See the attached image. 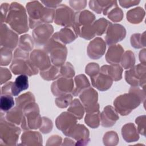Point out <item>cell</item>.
Here are the masks:
<instances>
[{
	"label": "cell",
	"mask_w": 146,
	"mask_h": 146,
	"mask_svg": "<svg viewBox=\"0 0 146 146\" xmlns=\"http://www.w3.org/2000/svg\"><path fill=\"white\" fill-rule=\"evenodd\" d=\"M26 9L29 16V26L34 28L44 23H51L55 17V10L44 7L42 3L38 1L28 2Z\"/></svg>",
	"instance_id": "1"
},
{
	"label": "cell",
	"mask_w": 146,
	"mask_h": 146,
	"mask_svg": "<svg viewBox=\"0 0 146 146\" xmlns=\"http://www.w3.org/2000/svg\"><path fill=\"white\" fill-rule=\"evenodd\" d=\"M5 22L8 23L11 28L18 34L25 33L29 30L26 10L21 4L16 2L10 4Z\"/></svg>",
	"instance_id": "2"
},
{
	"label": "cell",
	"mask_w": 146,
	"mask_h": 146,
	"mask_svg": "<svg viewBox=\"0 0 146 146\" xmlns=\"http://www.w3.org/2000/svg\"><path fill=\"white\" fill-rule=\"evenodd\" d=\"M29 52L18 48L14 54V59L10 66L11 71L15 74H25L29 76L36 75L38 69L29 60Z\"/></svg>",
	"instance_id": "3"
},
{
	"label": "cell",
	"mask_w": 146,
	"mask_h": 146,
	"mask_svg": "<svg viewBox=\"0 0 146 146\" xmlns=\"http://www.w3.org/2000/svg\"><path fill=\"white\" fill-rule=\"evenodd\" d=\"M129 94L120 95L115 100L113 104L116 110L121 115H126L140 103L139 96L130 89Z\"/></svg>",
	"instance_id": "4"
},
{
	"label": "cell",
	"mask_w": 146,
	"mask_h": 146,
	"mask_svg": "<svg viewBox=\"0 0 146 146\" xmlns=\"http://www.w3.org/2000/svg\"><path fill=\"white\" fill-rule=\"evenodd\" d=\"M23 110L24 115L21 123L22 129L38 128L42 124V119L38 105L33 102L26 106Z\"/></svg>",
	"instance_id": "5"
},
{
	"label": "cell",
	"mask_w": 146,
	"mask_h": 146,
	"mask_svg": "<svg viewBox=\"0 0 146 146\" xmlns=\"http://www.w3.org/2000/svg\"><path fill=\"white\" fill-rule=\"evenodd\" d=\"M44 48L50 54L51 61L54 66L60 67L64 63L67 56V48L64 44L52 38L46 43Z\"/></svg>",
	"instance_id": "6"
},
{
	"label": "cell",
	"mask_w": 146,
	"mask_h": 146,
	"mask_svg": "<svg viewBox=\"0 0 146 146\" xmlns=\"http://www.w3.org/2000/svg\"><path fill=\"white\" fill-rule=\"evenodd\" d=\"M75 14L72 9L65 4H61L58 6L55 13V22L66 27H73L74 23Z\"/></svg>",
	"instance_id": "7"
},
{
	"label": "cell",
	"mask_w": 146,
	"mask_h": 146,
	"mask_svg": "<svg viewBox=\"0 0 146 146\" xmlns=\"http://www.w3.org/2000/svg\"><path fill=\"white\" fill-rule=\"evenodd\" d=\"M1 141L9 142L17 141L21 130L13 123L3 119H1Z\"/></svg>",
	"instance_id": "8"
},
{
	"label": "cell",
	"mask_w": 146,
	"mask_h": 146,
	"mask_svg": "<svg viewBox=\"0 0 146 146\" xmlns=\"http://www.w3.org/2000/svg\"><path fill=\"white\" fill-rule=\"evenodd\" d=\"M80 99L87 112L99 111V104L97 103L98 94L92 88H88L81 92Z\"/></svg>",
	"instance_id": "9"
},
{
	"label": "cell",
	"mask_w": 146,
	"mask_h": 146,
	"mask_svg": "<svg viewBox=\"0 0 146 146\" xmlns=\"http://www.w3.org/2000/svg\"><path fill=\"white\" fill-rule=\"evenodd\" d=\"M30 61L33 64L41 71L48 69L51 66V59L46 51L35 50L30 54Z\"/></svg>",
	"instance_id": "10"
},
{
	"label": "cell",
	"mask_w": 146,
	"mask_h": 146,
	"mask_svg": "<svg viewBox=\"0 0 146 146\" xmlns=\"http://www.w3.org/2000/svg\"><path fill=\"white\" fill-rule=\"evenodd\" d=\"M18 35L10 30L5 23L1 25V47L13 50L18 43Z\"/></svg>",
	"instance_id": "11"
},
{
	"label": "cell",
	"mask_w": 146,
	"mask_h": 146,
	"mask_svg": "<svg viewBox=\"0 0 146 146\" xmlns=\"http://www.w3.org/2000/svg\"><path fill=\"white\" fill-rule=\"evenodd\" d=\"M74 83L72 78L62 77L53 82L51 85V91L55 96L67 94L73 91Z\"/></svg>",
	"instance_id": "12"
},
{
	"label": "cell",
	"mask_w": 146,
	"mask_h": 146,
	"mask_svg": "<svg viewBox=\"0 0 146 146\" xmlns=\"http://www.w3.org/2000/svg\"><path fill=\"white\" fill-rule=\"evenodd\" d=\"M53 33L52 26L49 24H42L37 26L33 32V36L37 44L46 43Z\"/></svg>",
	"instance_id": "13"
},
{
	"label": "cell",
	"mask_w": 146,
	"mask_h": 146,
	"mask_svg": "<svg viewBox=\"0 0 146 146\" xmlns=\"http://www.w3.org/2000/svg\"><path fill=\"white\" fill-rule=\"evenodd\" d=\"M125 36L124 27L119 24H110L107 31L106 40L108 45L121 40Z\"/></svg>",
	"instance_id": "14"
},
{
	"label": "cell",
	"mask_w": 146,
	"mask_h": 146,
	"mask_svg": "<svg viewBox=\"0 0 146 146\" xmlns=\"http://www.w3.org/2000/svg\"><path fill=\"white\" fill-rule=\"evenodd\" d=\"M95 15L88 10H84L75 14L73 28L76 34L78 30L84 27L91 26L95 20Z\"/></svg>",
	"instance_id": "15"
},
{
	"label": "cell",
	"mask_w": 146,
	"mask_h": 146,
	"mask_svg": "<svg viewBox=\"0 0 146 146\" xmlns=\"http://www.w3.org/2000/svg\"><path fill=\"white\" fill-rule=\"evenodd\" d=\"M76 117L72 113L63 112L56 119V125L59 129L63 132L65 135L70 131L76 123Z\"/></svg>",
	"instance_id": "16"
},
{
	"label": "cell",
	"mask_w": 146,
	"mask_h": 146,
	"mask_svg": "<svg viewBox=\"0 0 146 146\" xmlns=\"http://www.w3.org/2000/svg\"><path fill=\"white\" fill-rule=\"evenodd\" d=\"M106 50L105 42L102 38H96L91 41L88 46V56L94 59L100 58L103 56Z\"/></svg>",
	"instance_id": "17"
},
{
	"label": "cell",
	"mask_w": 146,
	"mask_h": 146,
	"mask_svg": "<svg viewBox=\"0 0 146 146\" xmlns=\"http://www.w3.org/2000/svg\"><path fill=\"white\" fill-rule=\"evenodd\" d=\"M91 79L93 86L100 91H105L110 88L113 80L107 73L102 70L96 75L91 77Z\"/></svg>",
	"instance_id": "18"
},
{
	"label": "cell",
	"mask_w": 146,
	"mask_h": 146,
	"mask_svg": "<svg viewBox=\"0 0 146 146\" xmlns=\"http://www.w3.org/2000/svg\"><path fill=\"white\" fill-rule=\"evenodd\" d=\"M117 5L116 1H90L89 2L90 7L98 14L102 11L104 15H107L108 11L115 5Z\"/></svg>",
	"instance_id": "19"
},
{
	"label": "cell",
	"mask_w": 146,
	"mask_h": 146,
	"mask_svg": "<svg viewBox=\"0 0 146 146\" xmlns=\"http://www.w3.org/2000/svg\"><path fill=\"white\" fill-rule=\"evenodd\" d=\"M101 124L104 127H111L115 124L116 121L119 119L117 112L111 106H107L100 115Z\"/></svg>",
	"instance_id": "20"
},
{
	"label": "cell",
	"mask_w": 146,
	"mask_h": 146,
	"mask_svg": "<svg viewBox=\"0 0 146 146\" xmlns=\"http://www.w3.org/2000/svg\"><path fill=\"white\" fill-rule=\"evenodd\" d=\"M141 65H137L125 72V77L128 83L134 86L141 84Z\"/></svg>",
	"instance_id": "21"
},
{
	"label": "cell",
	"mask_w": 146,
	"mask_h": 146,
	"mask_svg": "<svg viewBox=\"0 0 146 146\" xmlns=\"http://www.w3.org/2000/svg\"><path fill=\"white\" fill-rule=\"evenodd\" d=\"M29 88L28 77L26 75L22 74L13 82L11 86V95L13 96H17L22 91L26 90Z\"/></svg>",
	"instance_id": "22"
},
{
	"label": "cell",
	"mask_w": 146,
	"mask_h": 146,
	"mask_svg": "<svg viewBox=\"0 0 146 146\" xmlns=\"http://www.w3.org/2000/svg\"><path fill=\"white\" fill-rule=\"evenodd\" d=\"M76 37L77 35L71 29L65 27L61 29L59 32L55 33L52 38L64 45L74 40Z\"/></svg>",
	"instance_id": "23"
},
{
	"label": "cell",
	"mask_w": 146,
	"mask_h": 146,
	"mask_svg": "<svg viewBox=\"0 0 146 146\" xmlns=\"http://www.w3.org/2000/svg\"><path fill=\"white\" fill-rule=\"evenodd\" d=\"M124 50L120 45H112L109 48L106 54L107 61L111 64H117L121 59Z\"/></svg>",
	"instance_id": "24"
},
{
	"label": "cell",
	"mask_w": 146,
	"mask_h": 146,
	"mask_svg": "<svg viewBox=\"0 0 146 146\" xmlns=\"http://www.w3.org/2000/svg\"><path fill=\"white\" fill-rule=\"evenodd\" d=\"M101 70L107 73L112 80L115 81L119 80L121 78L122 68L120 66L116 64H112L111 66H103L101 68Z\"/></svg>",
	"instance_id": "25"
},
{
	"label": "cell",
	"mask_w": 146,
	"mask_h": 146,
	"mask_svg": "<svg viewBox=\"0 0 146 146\" xmlns=\"http://www.w3.org/2000/svg\"><path fill=\"white\" fill-rule=\"evenodd\" d=\"M23 117V115L22 109L17 106L7 112L6 119L7 121L13 124L18 125L22 123Z\"/></svg>",
	"instance_id": "26"
},
{
	"label": "cell",
	"mask_w": 146,
	"mask_h": 146,
	"mask_svg": "<svg viewBox=\"0 0 146 146\" xmlns=\"http://www.w3.org/2000/svg\"><path fill=\"white\" fill-rule=\"evenodd\" d=\"M75 88L72 91V94L75 96L79 95L90 86L88 79L84 75H79L76 76L75 78Z\"/></svg>",
	"instance_id": "27"
},
{
	"label": "cell",
	"mask_w": 146,
	"mask_h": 146,
	"mask_svg": "<svg viewBox=\"0 0 146 146\" xmlns=\"http://www.w3.org/2000/svg\"><path fill=\"white\" fill-rule=\"evenodd\" d=\"M144 15V11L141 7H136L127 12V20L132 23H137L140 22Z\"/></svg>",
	"instance_id": "28"
},
{
	"label": "cell",
	"mask_w": 146,
	"mask_h": 146,
	"mask_svg": "<svg viewBox=\"0 0 146 146\" xmlns=\"http://www.w3.org/2000/svg\"><path fill=\"white\" fill-rule=\"evenodd\" d=\"M59 67L51 66L48 69L40 71V76L45 80H51L55 79L60 76Z\"/></svg>",
	"instance_id": "29"
},
{
	"label": "cell",
	"mask_w": 146,
	"mask_h": 146,
	"mask_svg": "<svg viewBox=\"0 0 146 146\" xmlns=\"http://www.w3.org/2000/svg\"><path fill=\"white\" fill-rule=\"evenodd\" d=\"M111 22L102 18L92 24L94 32L98 35H102L108 29Z\"/></svg>",
	"instance_id": "30"
},
{
	"label": "cell",
	"mask_w": 146,
	"mask_h": 146,
	"mask_svg": "<svg viewBox=\"0 0 146 146\" xmlns=\"http://www.w3.org/2000/svg\"><path fill=\"white\" fill-rule=\"evenodd\" d=\"M15 100L17 107L23 109L28 104L34 102L35 98L31 93L27 92L17 98Z\"/></svg>",
	"instance_id": "31"
},
{
	"label": "cell",
	"mask_w": 146,
	"mask_h": 146,
	"mask_svg": "<svg viewBox=\"0 0 146 146\" xmlns=\"http://www.w3.org/2000/svg\"><path fill=\"white\" fill-rule=\"evenodd\" d=\"M68 111L72 114H74V115L78 119H80L84 114L83 107L78 99H75L71 103L70 107L68 109Z\"/></svg>",
	"instance_id": "32"
},
{
	"label": "cell",
	"mask_w": 146,
	"mask_h": 146,
	"mask_svg": "<svg viewBox=\"0 0 146 146\" xmlns=\"http://www.w3.org/2000/svg\"><path fill=\"white\" fill-rule=\"evenodd\" d=\"M14 105L13 96L10 95H1L0 100V108L3 112L10 111Z\"/></svg>",
	"instance_id": "33"
},
{
	"label": "cell",
	"mask_w": 146,
	"mask_h": 146,
	"mask_svg": "<svg viewBox=\"0 0 146 146\" xmlns=\"http://www.w3.org/2000/svg\"><path fill=\"white\" fill-rule=\"evenodd\" d=\"M100 120V113L99 111L90 112V113L87 114L85 117V122L86 124L93 128L99 126Z\"/></svg>",
	"instance_id": "34"
},
{
	"label": "cell",
	"mask_w": 146,
	"mask_h": 146,
	"mask_svg": "<svg viewBox=\"0 0 146 146\" xmlns=\"http://www.w3.org/2000/svg\"><path fill=\"white\" fill-rule=\"evenodd\" d=\"M19 46L20 49L26 52H29L34 47L33 40L29 35H24L21 36L19 39Z\"/></svg>",
	"instance_id": "35"
},
{
	"label": "cell",
	"mask_w": 146,
	"mask_h": 146,
	"mask_svg": "<svg viewBox=\"0 0 146 146\" xmlns=\"http://www.w3.org/2000/svg\"><path fill=\"white\" fill-rule=\"evenodd\" d=\"M12 59V50L1 47V65L7 66Z\"/></svg>",
	"instance_id": "36"
},
{
	"label": "cell",
	"mask_w": 146,
	"mask_h": 146,
	"mask_svg": "<svg viewBox=\"0 0 146 146\" xmlns=\"http://www.w3.org/2000/svg\"><path fill=\"white\" fill-rule=\"evenodd\" d=\"M108 17L113 22H119L122 19L123 13L122 10L117 7V5L113 6L108 13Z\"/></svg>",
	"instance_id": "37"
},
{
	"label": "cell",
	"mask_w": 146,
	"mask_h": 146,
	"mask_svg": "<svg viewBox=\"0 0 146 146\" xmlns=\"http://www.w3.org/2000/svg\"><path fill=\"white\" fill-rule=\"evenodd\" d=\"M121 59V66L125 69L132 66L135 63V57L133 52L130 51L125 52Z\"/></svg>",
	"instance_id": "38"
},
{
	"label": "cell",
	"mask_w": 146,
	"mask_h": 146,
	"mask_svg": "<svg viewBox=\"0 0 146 146\" xmlns=\"http://www.w3.org/2000/svg\"><path fill=\"white\" fill-rule=\"evenodd\" d=\"M72 97L70 94H64L59 96L56 99V104L60 108H65L67 107L71 102Z\"/></svg>",
	"instance_id": "39"
},
{
	"label": "cell",
	"mask_w": 146,
	"mask_h": 146,
	"mask_svg": "<svg viewBox=\"0 0 146 146\" xmlns=\"http://www.w3.org/2000/svg\"><path fill=\"white\" fill-rule=\"evenodd\" d=\"M60 72L61 76L67 78H71L75 74L74 67L70 63H67L63 66L60 69Z\"/></svg>",
	"instance_id": "40"
},
{
	"label": "cell",
	"mask_w": 146,
	"mask_h": 146,
	"mask_svg": "<svg viewBox=\"0 0 146 146\" xmlns=\"http://www.w3.org/2000/svg\"><path fill=\"white\" fill-rule=\"evenodd\" d=\"M99 65L96 63H89L86 68V73L90 75L91 77H92L99 72Z\"/></svg>",
	"instance_id": "41"
},
{
	"label": "cell",
	"mask_w": 146,
	"mask_h": 146,
	"mask_svg": "<svg viewBox=\"0 0 146 146\" xmlns=\"http://www.w3.org/2000/svg\"><path fill=\"white\" fill-rule=\"evenodd\" d=\"M10 5L7 3H3L1 6V23H3L7 16Z\"/></svg>",
	"instance_id": "42"
},
{
	"label": "cell",
	"mask_w": 146,
	"mask_h": 146,
	"mask_svg": "<svg viewBox=\"0 0 146 146\" xmlns=\"http://www.w3.org/2000/svg\"><path fill=\"white\" fill-rule=\"evenodd\" d=\"M11 75L10 71L6 68H1V84L6 83L11 79Z\"/></svg>",
	"instance_id": "43"
},
{
	"label": "cell",
	"mask_w": 146,
	"mask_h": 146,
	"mask_svg": "<svg viewBox=\"0 0 146 146\" xmlns=\"http://www.w3.org/2000/svg\"><path fill=\"white\" fill-rule=\"evenodd\" d=\"M70 6L75 10H80L84 9L87 4L86 1H70Z\"/></svg>",
	"instance_id": "44"
},
{
	"label": "cell",
	"mask_w": 146,
	"mask_h": 146,
	"mask_svg": "<svg viewBox=\"0 0 146 146\" xmlns=\"http://www.w3.org/2000/svg\"><path fill=\"white\" fill-rule=\"evenodd\" d=\"M13 82L6 83L1 88V95H11V86Z\"/></svg>",
	"instance_id": "45"
},
{
	"label": "cell",
	"mask_w": 146,
	"mask_h": 146,
	"mask_svg": "<svg viewBox=\"0 0 146 146\" xmlns=\"http://www.w3.org/2000/svg\"><path fill=\"white\" fill-rule=\"evenodd\" d=\"M139 2L140 1H119V3H120V6L125 8L136 5L139 3Z\"/></svg>",
	"instance_id": "46"
},
{
	"label": "cell",
	"mask_w": 146,
	"mask_h": 146,
	"mask_svg": "<svg viewBox=\"0 0 146 146\" xmlns=\"http://www.w3.org/2000/svg\"><path fill=\"white\" fill-rule=\"evenodd\" d=\"M61 1H41L42 3H43L45 6H46L48 8H53L59 5Z\"/></svg>",
	"instance_id": "47"
}]
</instances>
